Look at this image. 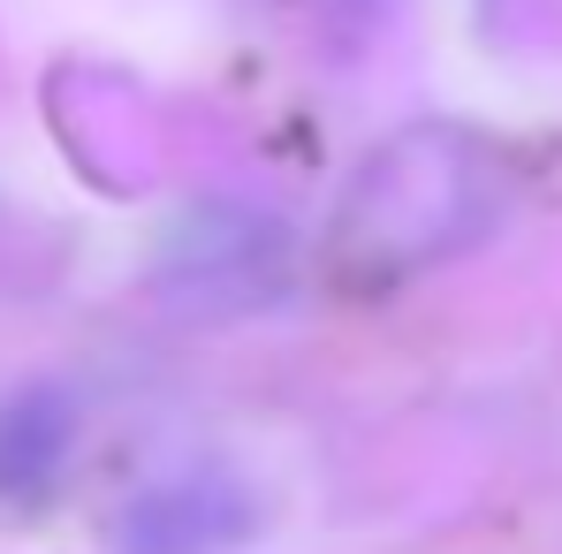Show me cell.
Here are the masks:
<instances>
[{"instance_id":"obj_2","label":"cell","mask_w":562,"mask_h":554,"mask_svg":"<svg viewBox=\"0 0 562 554\" xmlns=\"http://www.w3.org/2000/svg\"><path fill=\"white\" fill-rule=\"evenodd\" d=\"M77 449V403L54 380H23L0 395V509H38Z\"/></svg>"},{"instance_id":"obj_1","label":"cell","mask_w":562,"mask_h":554,"mask_svg":"<svg viewBox=\"0 0 562 554\" xmlns=\"http://www.w3.org/2000/svg\"><path fill=\"white\" fill-rule=\"evenodd\" d=\"M251 532V486H236L221 463L205 471H176L160 486H145L122 524L114 547L122 554H228Z\"/></svg>"}]
</instances>
